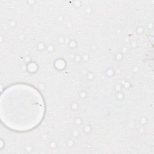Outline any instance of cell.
Masks as SVG:
<instances>
[{
    "label": "cell",
    "instance_id": "cell-1",
    "mask_svg": "<svg viewBox=\"0 0 154 154\" xmlns=\"http://www.w3.org/2000/svg\"><path fill=\"white\" fill-rule=\"evenodd\" d=\"M45 105L40 93L26 84L7 87L0 97V118L8 129L26 132L37 126L42 121Z\"/></svg>",
    "mask_w": 154,
    "mask_h": 154
}]
</instances>
